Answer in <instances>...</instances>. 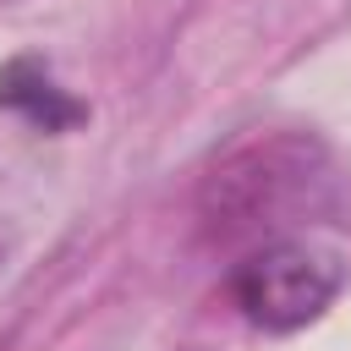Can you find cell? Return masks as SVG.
<instances>
[{
    "instance_id": "6da1fadb",
    "label": "cell",
    "mask_w": 351,
    "mask_h": 351,
    "mask_svg": "<svg viewBox=\"0 0 351 351\" xmlns=\"http://www.w3.org/2000/svg\"><path fill=\"white\" fill-rule=\"evenodd\" d=\"M335 203V165L313 132H258L197 186L203 230L219 241H274Z\"/></svg>"
},
{
    "instance_id": "3957f363",
    "label": "cell",
    "mask_w": 351,
    "mask_h": 351,
    "mask_svg": "<svg viewBox=\"0 0 351 351\" xmlns=\"http://www.w3.org/2000/svg\"><path fill=\"white\" fill-rule=\"evenodd\" d=\"M0 110L22 115V121L38 126V132H66V126H82V121H88V104L71 99V93L49 77V66H44L38 55H16V60L0 66Z\"/></svg>"
},
{
    "instance_id": "7a4b0ae2",
    "label": "cell",
    "mask_w": 351,
    "mask_h": 351,
    "mask_svg": "<svg viewBox=\"0 0 351 351\" xmlns=\"http://www.w3.org/2000/svg\"><path fill=\"white\" fill-rule=\"evenodd\" d=\"M340 291H346V263L307 236L258 241L230 269V302L241 307L247 324H258L269 335H296V329L318 324Z\"/></svg>"
},
{
    "instance_id": "277c9868",
    "label": "cell",
    "mask_w": 351,
    "mask_h": 351,
    "mask_svg": "<svg viewBox=\"0 0 351 351\" xmlns=\"http://www.w3.org/2000/svg\"><path fill=\"white\" fill-rule=\"evenodd\" d=\"M0 5H5V0H0Z\"/></svg>"
}]
</instances>
